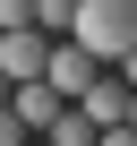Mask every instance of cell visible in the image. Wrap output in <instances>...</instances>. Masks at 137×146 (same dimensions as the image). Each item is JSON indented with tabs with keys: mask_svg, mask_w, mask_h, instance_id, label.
Here are the masks:
<instances>
[{
	"mask_svg": "<svg viewBox=\"0 0 137 146\" xmlns=\"http://www.w3.org/2000/svg\"><path fill=\"white\" fill-rule=\"evenodd\" d=\"M128 129H137V103H128Z\"/></svg>",
	"mask_w": 137,
	"mask_h": 146,
	"instance_id": "cell-12",
	"label": "cell"
},
{
	"mask_svg": "<svg viewBox=\"0 0 137 146\" xmlns=\"http://www.w3.org/2000/svg\"><path fill=\"white\" fill-rule=\"evenodd\" d=\"M128 103H137V95H128V86L111 78V69H103V78L86 86V103H77V112H86L94 129H128Z\"/></svg>",
	"mask_w": 137,
	"mask_h": 146,
	"instance_id": "cell-4",
	"label": "cell"
},
{
	"mask_svg": "<svg viewBox=\"0 0 137 146\" xmlns=\"http://www.w3.org/2000/svg\"><path fill=\"white\" fill-rule=\"evenodd\" d=\"M9 112H17V120H26V137H43V129H51V120H60V112H68V103H60V95H51V86H43V78H34V86H9Z\"/></svg>",
	"mask_w": 137,
	"mask_h": 146,
	"instance_id": "cell-5",
	"label": "cell"
},
{
	"mask_svg": "<svg viewBox=\"0 0 137 146\" xmlns=\"http://www.w3.org/2000/svg\"><path fill=\"white\" fill-rule=\"evenodd\" d=\"M0 146H26V120H17L9 103H0Z\"/></svg>",
	"mask_w": 137,
	"mask_h": 146,
	"instance_id": "cell-8",
	"label": "cell"
},
{
	"mask_svg": "<svg viewBox=\"0 0 137 146\" xmlns=\"http://www.w3.org/2000/svg\"><path fill=\"white\" fill-rule=\"evenodd\" d=\"M120 86H128V95H137V52H128V60H120Z\"/></svg>",
	"mask_w": 137,
	"mask_h": 146,
	"instance_id": "cell-10",
	"label": "cell"
},
{
	"mask_svg": "<svg viewBox=\"0 0 137 146\" xmlns=\"http://www.w3.org/2000/svg\"><path fill=\"white\" fill-rule=\"evenodd\" d=\"M103 78V60H86L77 43H51V60H43V86L60 95V103H86V86Z\"/></svg>",
	"mask_w": 137,
	"mask_h": 146,
	"instance_id": "cell-2",
	"label": "cell"
},
{
	"mask_svg": "<svg viewBox=\"0 0 137 146\" xmlns=\"http://www.w3.org/2000/svg\"><path fill=\"white\" fill-rule=\"evenodd\" d=\"M94 146H137V129H103V137H94Z\"/></svg>",
	"mask_w": 137,
	"mask_h": 146,
	"instance_id": "cell-9",
	"label": "cell"
},
{
	"mask_svg": "<svg viewBox=\"0 0 137 146\" xmlns=\"http://www.w3.org/2000/svg\"><path fill=\"white\" fill-rule=\"evenodd\" d=\"M34 26V0H0V35H26Z\"/></svg>",
	"mask_w": 137,
	"mask_h": 146,
	"instance_id": "cell-7",
	"label": "cell"
},
{
	"mask_svg": "<svg viewBox=\"0 0 137 146\" xmlns=\"http://www.w3.org/2000/svg\"><path fill=\"white\" fill-rule=\"evenodd\" d=\"M26 146H43V137H26Z\"/></svg>",
	"mask_w": 137,
	"mask_h": 146,
	"instance_id": "cell-13",
	"label": "cell"
},
{
	"mask_svg": "<svg viewBox=\"0 0 137 146\" xmlns=\"http://www.w3.org/2000/svg\"><path fill=\"white\" fill-rule=\"evenodd\" d=\"M0 103H9V78H0Z\"/></svg>",
	"mask_w": 137,
	"mask_h": 146,
	"instance_id": "cell-11",
	"label": "cell"
},
{
	"mask_svg": "<svg viewBox=\"0 0 137 146\" xmlns=\"http://www.w3.org/2000/svg\"><path fill=\"white\" fill-rule=\"evenodd\" d=\"M86 60H128L137 52V0H77V26H68Z\"/></svg>",
	"mask_w": 137,
	"mask_h": 146,
	"instance_id": "cell-1",
	"label": "cell"
},
{
	"mask_svg": "<svg viewBox=\"0 0 137 146\" xmlns=\"http://www.w3.org/2000/svg\"><path fill=\"white\" fill-rule=\"evenodd\" d=\"M43 60H51V43H43L34 26H26V35H0V78H9V86H34Z\"/></svg>",
	"mask_w": 137,
	"mask_h": 146,
	"instance_id": "cell-3",
	"label": "cell"
},
{
	"mask_svg": "<svg viewBox=\"0 0 137 146\" xmlns=\"http://www.w3.org/2000/svg\"><path fill=\"white\" fill-rule=\"evenodd\" d=\"M94 137H103V129H94V120H86L77 103H68V112H60V120L43 129V146H94Z\"/></svg>",
	"mask_w": 137,
	"mask_h": 146,
	"instance_id": "cell-6",
	"label": "cell"
}]
</instances>
